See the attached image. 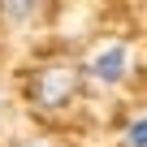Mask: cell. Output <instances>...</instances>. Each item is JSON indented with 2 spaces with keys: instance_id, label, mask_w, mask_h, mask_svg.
<instances>
[{
  "instance_id": "cell-3",
  "label": "cell",
  "mask_w": 147,
  "mask_h": 147,
  "mask_svg": "<svg viewBox=\"0 0 147 147\" xmlns=\"http://www.w3.org/2000/svg\"><path fill=\"white\" fill-rule=\"evenodd\" d=\"M35 9H39V0H0V13H5V22H13V26L30 22Z\"/></svg>"
},
{
  "instance_id": "cell-2",
  "label": "cell",
  "mask_w": 147,
  "mask_h": 147,
  "mask_svg": "<svg viewBox=\"0 0 147 147\" xmlns=\"http://www.w3.org/2000/svg\"><path fill=\"white\" fill-rule=\"evenodd\" d=\"M87 74H91L95 82H104V87H117L125 74H130V52H125V43H104V48L91 56Z\"/></svg>"
},
{
  "instance_id": "cell-1",
  "label": "cell",
  "mask_w": 147,
  "mask_h": 147,
  "mask_svg": "<svg viewBox=\"0 0 147 147\" xmlns=\"http://www.w3.org/2000/svg\"><path fill=\"white\" fill-rule=\"evenodd\" d=\"M78 87H82V74L74 65H48V69H39V78L30 87V100L39 108H65L78 95Z\"/></svg>"
},
{
  "instance_id": "cell-4",
  "label": "cell",
  "mask_w": 147,
  "mask_h": 147,
  "mask_svg": "<svg viewBox=\"0 0 147 147\" xmlns=\"http://www.w3.org/2000/svg\"><path fill=\"white\" fill-rule=\"evenodd\" d=\"M125 147H147V113L125 125Z\"/></svg>"
},
{
  "instance_id": "cell-5",
  "label": "cell",
  "mask_w": 147,
  "mask_h": 147,
  "mask_svg": "<svg viewBox=\"0 0 147 147\" xmlns=\"http://www.w3.org/2000/svg\"><path fill=\"white\" fill-rule=\"evenodd\" d=\"M26 147H35V143H26Z\"/></svg>"
}]
</instances>
